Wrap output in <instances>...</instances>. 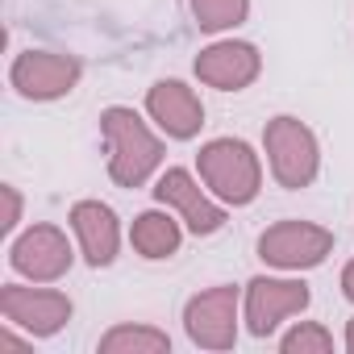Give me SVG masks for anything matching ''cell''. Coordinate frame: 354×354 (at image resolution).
Segmentation results:
<instances>
[{
	"instance_id": "obj_1",
	"label": "cell",
	"mask_w": 354,
	"mask_h": 354,
	"mask_svg": "<svg viewBox=\"0 0 354 354\" xmlns=\"http://www.w3.org/2000/svg\"><path fill=\"white\" fill-rule=\"evenodd\" d=\"M100 125H104V138H109V154H113L109 158L113 180L125 184V188L142 184L158 162V142L146 133V125L129 109H109L100 117Z\"/></svg>"
},
{
	"instance_id": "obj_2",
	"label": "cell",
	"mask_w": 354,
	"mask_h": 354,
	"mask_svg": "<svg viewBox=\"0 0 354 354\" xmlns=\"http://www.w3.org/2000/svg\"><path fill=\"white\" fill-rule=\"evenodd\" d=\"M201 171H205V180L213 184V192L234 201V205H246L259 192V162H254L246 142H230L225 138V142L205 146Z\"/></svg>"
},
{
	"instance_id": "obj_3",
	"label": "cell",
	"mask_w": 354,
	"mask_h": 354,
	"mask_svg": "<svg viewBox=\"0 0 354 354\" xmlns=\"http://www.w3.org/2000/svg\"><path fill=\"white\" fill-rule=\"evenodd\" d=\"M13 88L30 100H55L63 92H71V84L80 80V63L67 55H50V50H30L17 55L13 63Z\"/></svg>"
},
{
	"instance_id": "obj_4",
	"label": "cell",
	"mask_w": 354,
	"mask_h": 354,
	"mask_svg": "<svg viewBox=\"0 0 354 354\" xmlns=\"http://www.w3.org/2000/svg\"><path fill=\"white\" fill-rule=\"evenodd\" d=\"M267 150H271L275 175H279L288 188H300V184L313 180V171H317V146H313V133L300 121L279 117L267 129Z\"/></svg>"
},
{
	"instance_id": "obj_5",
	"label": "cell",
	"mask_w": 354,
	"mask_h": 354,
	"mask_svg": "<svg viewBox=\"0 0 354 354\" xmlns=\"http://www.w3.org/2000/svg\"><path fill=\"white\" fill-rule=\"evenodd\" d=\"M0 313L9 317V325H21L30 333H55L71 317V300L46 288H17L9 283L0 292Z\"/></svg>"
},
{
	"instance_id": "obj_6",
	"label": "cell",
	"mask_w": 354,
	"mask_h": 354,
	"mask_svg": "<svg viewBox=\"0 0 354 354\" xmlns=\"http://www.w3.org/2000/svg\"><path fill=\"white\" fill-rule=\"evenodd\" d=\"M13 267L30 279H59L71 267V246L59 230L34 225L30 234H21L13 242Z\"/></svg>"
},
{
	"instance_id": "obj_7",
	"label": "cell",
	"mask_w": 354,
	"mask_h": 354,
	"mask_svg": "<svg viewBox=\"0 0 354 354\" xmlns=\"http://www.w3.org/2000/svg\"><path fill=\"white\" fill-rule=\"evenodd\" d=\"M259 250H263L267 263H279V267H313V263L325 259L329 234L313 230V225H300V221H283V225L263 234Z\"/></svg>"
},
{
	"instance_id": "obj_8",
	"label": "cell",
	"mask_w": 354,
	"mask_h": 354,
	"mask_svg": "<svg viewBox=\"0 0 354 354\" xmlns=\"http://www.w3.org/2000/svg\"><path fill=\"white\" fill-rule=\"evenodd\" d=\"M154 196L180 209L184 221H188L196 234H213V230H221V221H225L221 209H213V205L201 196V188L192 184V175H188V171H167L162 180H158V188H154Z\"/></svg>"
},
{
	"instance_id": "obj_9",
	"label": "cell",
	"mask_w": 354,
	"mask_h": 354,
	"mask_svg": "<svg viewBox=\"0 0 354 354\" xmlns=\"http://www.w3.org/2000/svg\"><path fill=\"white\" fill-rule=\"evenodd\" d=\"M71 225L84 242V254L92 267H104L117 259V217L109 205H96V201H84L71 209Z\"/></svg>"
},
{
	"instance_id": "obj_10",
	"label": "cell",
	"mask_w": 354,
	"mask_h": 354,
	"mask_svg": "<svg viewBox=\"0 0 354 354\" xmlns=\"http://www.w3.org/2000/svg\"><path fill=\"white\" fill-rule=\"evenodd\" d=\"M188 329L205 346H230L234 342V292L217 288L209 296H196L188 304Z\"/></svg>"
},
{
	"instance_id": "obj_11",
	"label": "cell",
	"mask_w": 354,
	"mask_h": 354,
	"mask_svg": "<svg viewBox=\"0 0 354 354\" xmlns=\"http://www.w3.org/2000/svg\"><path fill=\"white\" fill-rule=\"evenodd\" d=\"M150 113L162 121V129L171 138H192L201 129V117H205L201 104H196V96L184 84H175V80L150 88Z\"/></svg>"
},
{
	"instance_id": "obj_12",
	"label": "cell",
	"mask_w": 354,
	"mask_h": 354,
	"mask_svg": "<svg viewBox=\"0 0 354 354\" xmlns=\"http://www.w3.org/2000/svg\"><path fill=\"white\" fill-rule=\"evenodd\" d=\"M196 71H201V80L225 88V92H238L242 84L254 80V71H259V55H254V46L225 42V46H213L209 55H201Z\"/></svg>"
},
{
	"instance_id": "obj_13",
	"label": "cell",
	"mask_w": 354,
	"mask_h": 354,
	"mask_svg": "<svg viewBox=\"0 0 354 354\" xmlns=\"http://www.w3.org/2000/svg\"><path fill=\"white\" fill-rule=\"evenodd\" d=\"M308 304L304 283H275V279H254L250 283V329L267 333L283 313H296Z\"/></svg>"
},
{
	"instance_id": "obj_14",
	"label": "cell",
	"mask_w": 354,
	"mask_h": 354,
	"mask_svg": "<svg viewBox=\"0 0 354 354\" xmlns=\"http://www.w3.org/2000/svg\"><path fill=\"white\" fill-rule=\"evenodd\" d=\"M133 246L146 254V259H167L175 246H180V230H175L171 217H158V213H142L138 225H133Z\"/></svg>"
},
{
	"instance_id": "obj_15",
	"label": "cell",
	"mask_w": 354,
	"mask_h": 354,
	"mask_svg": "<svg viewBox=\"0 0 354 354\" xmlns=\"http://www.w3.org/2000/svg\"><path fill=\"white\" fill-rule=\"evenodd\" d=\"M246 13V0H196V17L205 30H225L238 26Z\"/></svg>"
},
{
	"instance_id": "obj_16",
	"label": "cell",
	"mask_w": 354,
	"mask_h": 354,
	"mask_svg": "<svg viewBox=\"0 0 354 354\" xmlns=\"http://www.w3.org/2000/svg\"><path fill=\"white\" fill-rule=\"evenodd\" d=\"M121 346H146V350H167V337L154 329H113L100 350H121Z\"/></svg>"
},
{
	"instance_id": "obj_17",
	"label": "cell",
	"mask_w": 354,
	"mask_h": 354,
	"mask_svg": "<svg viewBox=\"0 0 354 354\" xmlns=\"http://www.w3.org/2000/svg\"><path fill=\"white\" fill-rule=\"evenodd\" d=\"M308 346H317V350H329V333L325 329H292L288 337H283V350H308Z\"/></svg>"
},
{
	"instance_id": "obj_18",
	"label": "cell",
	"mask_w": 354,
	"mask_h": 354,
	"mask_svg": "<svg viewBox=\"0 0 354 354\" xmlns=\"http://www.w3.org/2000/svg\"><path fill=\"white\" fill-rule=\"evenodd\" d=\"M5 201H9V213H5V230H13V225H17V209H21V205H17V192H13V188H5Z\"/></svg>"
},
{
	"instance_id": "obj_19",
	"label": "cell",
	"mask_w": 354,
	"mask_h": 354,
	"mask_svg": "<svg viewBox=\"0 0 354 354\" xmlns=\"http://www.w3.org/2000/svg\"><path fill=\"white\" fill-rule=\"evenodd\" d=\"M342 288H346V296H350V300H354V263H350V267H346V275H342Z\"/></svg>"
},
{
	"instance_id": "obj_20",
	"label": "cell",
	"mask_w": 354,
	"mask_h": 354,
	"mask_svg": "<svg viewBox=\"0 0 354 354\" xmlns=\"http://www.w3.org/2000/svg\"><path fill=\"white\" fill-rule=\"evenodd\" d=\"M346 342H350V350H354V325H350V337H346Z\"/></svg>"
}]
</instances>
